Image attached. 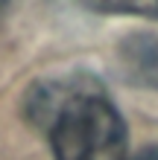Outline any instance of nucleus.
<instances>
[{
    "instance_id": "f257e3e1",
    "label": "nucleus",
    "mask_w": 158,
    "mask_h": 160,
    "mask_svg": "<svg viewBox=\"0 0 158 160\" xmlns=\"http://www.w3.org/2000/svg\"><path fill=\"white\" fill-rule=\"evenodd\" d=\"M26 114L47 131L56 160H126V122L94 79L68 76L35 84Z\"/></svg>"
},
{
    "instance_id": "f03ea898",
    "label": "nucleus",
    "mask_w": 158,
    "mask_h": 160,
    "mask_svg": "<svg viewBox=\"0 0 158 160\" xmlns=\"http://www.w3.org/2000/svg\"><path fill=\"white\" fill-rule=\"evenodd\" d=\"M117 64L126 82L158 90V32H138L117 47Z\"/></svg>"
},
{
    "instance_id": "39448f33",
    "label": "nucleus",
    "mask_w": 158,
    "mask_h": 160,
    "mask_svg": "<svg viewBox=\"0 0 158 160\" xmlns=\"http://www.w3.org/2000/svg\"><path fill=\"white\" fill-rule=\"evenodd\" d=\"M9 6H12V0H0V21H3V18H6Z\"/></svg>"
},
{
    "instance_id": "7ed1b4c3",
    "label": "nucleus",
    "mask_w": 158,
    "mask_h": 160,
    "mask_svg": "<svg viewBox=\"0 0 158 160\" xmlns=\"http://www.w3.org/2000/svg\"><path fill=\"white\" fill-rule=\"evenodd\" d=\"M82 6L94 12H111V15H141L158 21V0H79Z\"/></svg>"
},
{
    "instance_id": "20e7f679",
    "label": "nucleus",
    "mask_w": 158,
    "mask_h": 160,
    "mask_svg": "<svg viewBox=\"0 0 158 160\" xmlns=\"http://www.w3.org/2000/svg\"><path fill=\"white\" fill-rule=\"evenodd\" d=\"M135 160H158V146H152V148H146V152H141Z\"/></svg>"
}]
</instances>
